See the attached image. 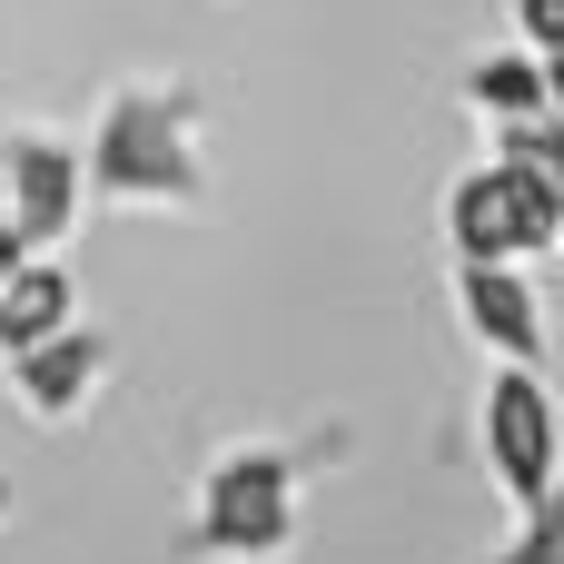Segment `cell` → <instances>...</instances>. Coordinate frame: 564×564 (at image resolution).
I'll return each mask as SVG.
<instances>
[{"label": "cell", "instance_id": "7a4b0ae2", "mask_svg": "<svg viewBox=\"0 0 564 564\" xmlns=\"http://www.w3.org/2000/svg\"><path fill=\"white\" fill-rule=\"evenodd\" d=\"M297 476H307V456H288V446H238V456H218L208 486H198V516H188L178 555H228V564L288 555V545H297Z\"/></svg>", "mask_w": 564, "mask_h": 564}, {"label": "cell", "instance_id": "7c38bea8", "mask_svg": "<svg viewBox=\"0 0 564 564\" xmlns=\"http://www.w3.org/2000/svg\"><path fill=\"white\" fill-rule=\"evenodd\" d=\"M516 40H525L535 59H555L564 50V0H516Z\"/></svg>", "mask_w": 564, "mask_h": 564}, {"label": "cell", "instance_id": "6da1fadb", "mask_svg": "<svg viewBox=\"0 0 564 564\" xmlns=\"http://www.w3.org/2000/svg\"><path fill=\"white\" fill-rule=\"evenodd\" d=\"M188 119H198V89H119L99 109V139H89V188L129 198V208H188V198H208Z\"/></svg>", "mask_w": 564, "mask_h": 564}, {"label": "cell", "instance_id": "8992f818", "mask_svg": "<svg viewBox=\"0 0 564 564\" xmlns=\"http://www.w3.org/2000/svg\"><path fill=\"white\" fill-rule=\"evenodd\" d=\"M456 307H466V327H476L486 357H506V367H535V357H545L535 278H516L506 258H456Z\"/></svg>", "mask_w": 564, "mask_h": 564}, {"label": "cell", "instance_id": "9a60e30c", "mask_svg": "<svg viewBox=\"0 0 564 564\" xmlns=\"http://www.w3.org/2000/svg\"><path fill=\"white\" fill-rule=\"evenodd\" d=\"M0 218H10V159H0Z\"/></svg>", "mask_w": 564, "mask_h": 564}, {"label": "cell", "instance_id": "277c9868", "mask_svg": "<svg viewBox=\"0 0 564 564\" xmlns=\"http://www.w3.org/2000/svg\"><path fill=\"white\" fill-rule=\"evenodd\" d=\"M476 426H486V476L516 506H545L555 496V466H564V416H555V397H545V377L535 367H496Z\"/></svg>", "mask_w": 564, "mask_h": 564}, {"label": "cell", "instance_id": "9c48e42d", "mask_svg": "<svg viewBox=\"0 0 564 564\" xmlns=\"http://www.w3.org/2000/svg\"><path fill=\"white\" fill-rule=\"evenodd\" d=\"M466 99L486 109V119H545L555 99H545V59L516 40V50H486L476 69H466Z\"/></svg>", "mask_w": 564, "mask_h": 564}, {"label": "cell", "instance_id": "4fadbf2b", "mask_svg": "<svg viewBox=\"0 0 564 564\" xmlns=\"http://www.w3.org/2000/svg\"><path fill=\"white\" fill-rule=\"evenodd\" d=\"M10 268H30V238H20V228L0 218V278H10Z\"/></svg>", "mask_w": 564, "mask_h": 564}, {"label": "cell", "instance_id": "2e32d148", "mask_svg": "<svg viewBox=\"0 0 564 564\" xmlns=\"http://www.w3.org/2000/svg\"><path fill=\"white\" fill-rule=\"evenodd\" d=\"M0 516H10V476H0Z\"/></svg>", "mask_w": 564, "mask_h": 564}, {"label": "cell", "instance_id": "30bf717a", "mask_svg": "<svg viewBox=\"0 0 564 564\" xmlns=\"http://www.w3.org/2000/svg\"><path fill=\"white\" fill-rule=\"evenodd\" d=\"M496 159H535L545 178H555V208H564V119H496Z\"/></svg>", "mask_w": 564, "mask_h": 564}, {"label": "cell", "instance_id": "ba28073f", "mask_svg": "<svg viewBox=\"0 0 564 564\" xmlns=\"http://www.w3.org/2000/svg\"><path fill=\"white\" fill-rule=\"evenodd\" d=\"M79 327V297H69V268L59 258H30L0 278V357H30L40 337Z\"/></svg>", "mask_w": 564, "mask_h": 564}, {"label": "cell", "instance_id": "5bb4252c", "mask_svg": "<svg viewBox=\"0 0 564 564\" xmlns=\"http://www.w3.org/2000/svg\"><path fill=\"white\" fill-rule=\"evenodd\" d=\"M545 99H555V119H564V50L545 59Z\"/></svg>", "mask_w": 564, "mask_h": 564}, {"label": "cell", "instance_id": "5b68a950", "mask_svg": "<svg viewBox=\"0 0 564 564\" xmlns=\"http://www.w3.org/2000/svg\"><path fill=\"white\" fill-rule=\"evenodd\" d=\"M10 159V228L30 238V258H50L69 228H79V198H89V159L69 149V139H10L0 149Z\"/></svg>", "mask_w": 564, "mask_h": 564}, {"label": "cell", "instance_id": "8fae6325", "mask_svg": "<svg viewBox=\"0 0 564 564\" xmlns=\"http://www.w3.org/2000/svg\"><path fill=\"white\" fill-rule=\"evenodd\" d=\"M486 564H564V486L545 496V506H525V525H516Z\"/></svg>", "mask_w": 564, "mask_h": 564}, {"label": "cell", "instance_id": "52a82bcc", "mask_svg": "<svg viewBox=\"0 0 564 564\" xmlns=\"http://www.w3.org/2000/svg\"><path fill=\"white\" fill-rule=\"evenodd\" d=\"M99 377H109V337L99 327H59L30 357H10V406L20 416H79Z\"/></svg>", "mask_w": 564, "mask_h": 564}, {"label": "cell", "instance_id": "3957f363", "mask_svg": "<svg viewBox=\"0 0 564 564\" xmlns=\"http://www.w3.org/2000/svg\"><path fill=\"white\" fill-rule=\"evenodd\" d=\"M446 238H456V258H506V268L555 258L564 248L555 178H545L535 159H486V169H466V178L446 188Z\"/></svg>", "mask_w": 564, "mask_h": 564}]
</instances>
